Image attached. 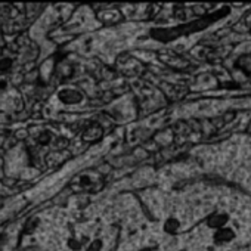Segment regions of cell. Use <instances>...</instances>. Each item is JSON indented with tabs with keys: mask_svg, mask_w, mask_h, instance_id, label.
<instances>
[{
	"mask_svg": "<svg viewBox=\"0 0 251 251\" xmlns=\"http://www.w3.org/2000/svg\"><path fill=\"white\" fill-rule=\"evenodd\" d=\"M213 238H214L216 244H228L235 238V231L229 226H223V228L214 231Z\"/></svg>",
	"mask_w": 251,
	"mask_h": 251,
	"instance_id": "obj_1",
	"label": "cell"
},
{
	"mask_svg": "<svg viewBox=\"0 0 251 251\" xmlns=\"http://www.w3.org/2000/svg\"><path fill=\"white\" fill-rule=\"evenodd\" d=\"M58 96H59V99L62 100V102H65V104H77V102H80V100L83 99L81 93H78L74 89H64V90L59 92Z\"/></svg>",
	"mask_w": 251,
	"mask_h": 251,
	"instance_id": "obj_2",
	"label": "cell"
},
{
	"mask_svg": "<svg viewBox=\"0 0 251 251\" xmlns=\"http://www.w3.org/2000/svg\"><path fill=\"white\" fill-rule=\"evenodd\" d=\"M209 226L216 229H220L223 226H228V216L223 213H214L209 217Z\"/></svg>",
	"mask_w": 251,
	"mask_h": 251,
	"instance_id": "obj_3",
	"label": "cell"
},
{
	"mask_svg": "<svg viewBox=\"0 0 251 251\" xmlns=\"http://www.w3.org/2000/svg\"><path fill=\"white\" fill-rule=\"evenodd\" d=\"M164 229H166V232H169V233H176V232L180 229V222H179L176 217H170V219L166 220Z\"/></svg>",
	"mask_w": 251,
	"mask_h": 251,
	"instance_id": "obj_4",
	"label": "cell"
},
{
	"mask_svg": "<svg viewBox=\"0 0 251 251\" xmlns=\"http://www.w3.org/2000/svg\"><path fill=\"white\" fill-rule=\"evenodd\" d=\"M100 247H102V242L100 241H95L89 245L87 251H100Z\"/></svg>",
	"mask_w": 251,
	"mask_h": 251,
	"instance_id": "obj_5",
	"label": "cell"
}]
</instances>
